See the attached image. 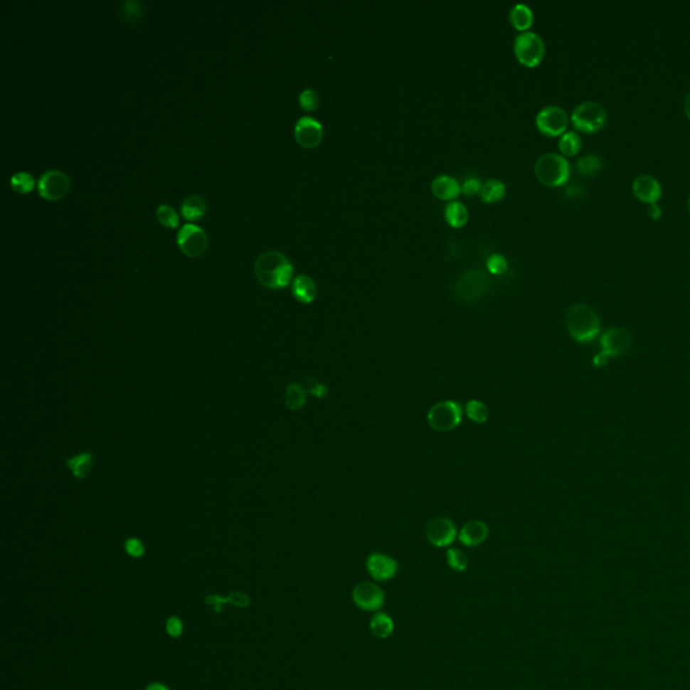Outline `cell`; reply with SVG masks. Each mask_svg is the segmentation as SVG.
<instances>
[{
  "label": "cell",
  "mask_w": 690,
  "mask_h": 690,
  "mask_svg": "<svg viewBox=\"0 0 690 690\" xmlns=\"http://www.w3.org/2000/svg\"><path fill=\"white\" fill-rule=\"evenodd\" d=\"M293 265L280 251H266L255 262L256 278L267 289H283L293 278Z\"/></svg>",
  "instance_id": "cell-1"
},
{
  "label": "cell",
  "mask_w": 690,
  "mask_h": 690,
  "mask_svg": "<svg viewBox=\"0 0 690 690\" xmlns=\"http://www.w3.org/2000/svg\"><path fill=\"white\" fill-rule=\"evenodd\" d=\"M566 328L575 341L584 344L593 341L600 334L601 321L592 307L577 304L568 310Z\"/></svg>",
  "instance_id": "cell-2"
},
{
  "label": "cell",
  "mask_w": 690,
  "mask_h": 690,
  "mask_svg": "<svg viewBox=\"0 0 690 690\" xmlns=\"http://www.w3.org/2000/svg\"><path fill=\"white\" fill-rule=\"evenodd\" d=\"M534 173L546 186H561L570 176V166L565 156L560 154L546 153L541 155L536 162Z\"/></svg>",
  "instance_id": "cell-3"
},
{
  "label": "cell",
  "mask_w": 690,
  "mask_h": 690,
  "mask_svg": "<svg viewBox=\"0 0 690 690\" xmlns=\"http://www.w3.org/2000/svg\"><path fill=\"white\" fill-rule=\"evenodd\" d=\"M488 289L489 280L483 271L467 270L455 282L453 292L461 302L473 304L482 299L487 294Z\"/></svg>",
  "instance_id": "cell-4"
},
{
  "label": "cell",
  "mask_w": 690,
  "mask_h": 690,
  "mask_svg": "<svg viewBox=\"0 0 690 690\" xmlns=\"http://www.w3.org/2000/svg\"><path fill=\"white\" fill-rule=\"evenodd\" d=\"M516 60L526 68H536L545 57V43L537 33H521L514 42Z\"/></svg>",
  "instance_id": "cell-5"
},
{
  "label": "cell",
  "mask_w": 690,
  "mask_h": 690,
  "mask_svg": "<svg viewBox=\"0 0 690 690\" xmlns=\"http://www.w3.org/2000/svg\"><path fill=\"white\" fill-rule=\"evenodd\" d=\"M607 112L599 102H584L578 104L572 114V123L578 131L596 132L604 127Z\"/></svg>",
  "instance_id": "cell-6"
},
{
  "label": "cell",
  "mask_w": 690,
  "mask_h": 690,
  "mask_svg": "<svg viewBox=\"0 0 690 690\" xmlns=\"http://www.w3.org/2000/svg\"><path fill=\"white\" fill-rule=\"evenodd\" d=\"M462 417L460 405L455 400H444L435 405L428 413V422L437 432H449L459 426Z\"/></svg>",
  "instance_id": "cell-7"
},
{
  "label": "cell",
  "mask_w": 690,
  "mask_h": 690,
  "mask_svg": "<svg viewBox=\"0 0 690 690\" xmlns=\"http://www.w3.org/2000/svg\"><path fill=\"white\" fill-rule=\"evenodd\" d=\"M569 123L568 114L561 107L549 105L542 108L536 117L538 129L548 137L563 135Z\"/></svg>",
  "instance_id": "cell-8"
},
{
  "label": "cell",
  "mask_w": 690,
  "mask_h": 690,
  "mask_svg": "<svg viewBox=\"0 0 690 690\" xmlns=\"http://www.w3.org/2000/svg\"><path fill=\"white\" fill-rule=\"evenodd\" d=\"M601 355L605 358H620L632 346V336L625 328H611L601 334Z\"/></svg>",
  "instance_id": "cell-9"
},
{
  "label": "cell",
  "mask_w": 690,
  "mask_h": 690,
  "mask_svg": "<svg viewBox=\"0 0 690 690\" xmlns=\"http://www.w3.org/2000/svg\"><path fill=\"white\" fill-rule=\"evenodd\" d=\"M70 189L69 177L60 170H48L45 171L38 181V192L41 197L57 201L64 198Z\"/></svg>",
  "instance_id": "cell-10"
},
{
  "label": "cell",
  "mask_w": 690,
  "mask_h": 690,
  "mask_svg": "<svg viewBox=\"0 0 690 690\" xmlns=\"http://www.w3.org/2000/svg\"><path fill=\"white\" fill-rule=\"evenodd\" d=\"M181 251L189 258L203 255L208 247V236L204 230L194 224H185L177 236Z\"/></svg>",
  "instance_id": "cell-11"
},
{
  "label": "cell",
  "mask_w": 690,
  "mask_h": 690,
  "mask_svg": "<svg viewBox=\"0 0 690 690\" xmlns=\"http://www.w3.org/2000/svg\"><path fill=\"white\" fill-rule=\"evenodd\" d=\"M352 600L363 611H378L384 605L386 595L383 589L371 581L359 583L352 590Z\"/></svg>",
  "instance_id": "cell-12"
},
{
  "label": "cell",
  "mask_w": 690,
  "mask_h": 690,
  "mask_svg": "<svg viewBox=\"0 0 690 690\" xmlns=\"http://www.w3.org/2000/svg\"><path fill=\"white\" fill-rule=\"evenodd\" d=\"M426 538L435 548H447L457 538V529L447 518H435L426 526Z\"/></svg>",
  "instance_id": "cell-13"
},
{
  "label": "cell",
  "mask_w": 690,
  "mask_h": 690,
  "mask_svg": "<svg viewBox=\"0 0 690 690\" xmlns=\"http://www.w3.org/2000/svg\"><path fill=\"white\" fill-rule=\"evenodd\" d=\"M294 135L298 144L305 149H314L322 141L324 131L320 122L313 117L304 116L295 123Z\"/></svg>",
  "instance_id": "cell-14"
},
{
  "label": "cell",
  "mask_w": 690,
  "mask_h": 690,
  "mask_svg": "<svg viewBox=\"0 0 690 690\" xmlns=\"http://www.w3.org/2000/svg\"><path fill=\"white\" fill-rule=\"evenodd\" d=\"M367 570L375 581H388L398 573V563L394 558L382 554V553H372L367 558Z\"/></svg>",
  "instance_id": "cell-15"
},
{
  "label": "cell",
  "mask_w": 690,
  "mask_h": 690,
  "mask_svg": "<svg viewBox=\"0 0 690 690\" xmlns=\"http://www.w3.org/2000/svg\"><path fill=\"white\" fill-rule=\"evenodd\" d=\"M632 192L640 201L655 204L662 196V186L659 181L649 174H642L632 184Z\"/></svg>",
  "instance_id": "cell-16"
},
{
  "label": "cell",
  "mask_w": 690,
  "mask_h": 690,
  "mask_svg": "<svg viewBox=\"0 0 690 690\" xmlns=\"http://www.w3.org/2000/svg\"><path fill=\"white\" fill-rule=\"evenodd\" d=\"M488 526L482 521H472L464 524L459 533V539L465 546H479L488 537Z\"/></svg>",
  "instance_id": "cell-17"
},
{
  "label": "cell",
  "mask_w": 690,
  "mask_h": 690,
  "mask_svg": "<svg viewBox=\"0 0 690 690\" xmlns=\"http://www.w3.org/2000/svg\"><path fill=\"white\" fill-rule=\"evenodd\" d=\"M432 192L437 198L444 200V201H450V200H455L460 196L461 185L453 177L442 174V176H438L437 179H433Z\"/></svg>",
  "instance_id": "cell-18"
},
{
  "label": "cell",
  "mask_w": 690,
  "mask_h": 690,
  "mask_svg": "<svg viewBox=\"0 0 690 690\" xmlns=\"http://www.w3.org/2000/svg\"><path fill=\"white\" fill-rule=\"evenodd\" d=\"M292 292L297 301L302 304H312L317 297V285L307 275H298L293 281Z\"/></svg>",
  "instance_id": "cell-19"
},
{
  "label": "cell",
  "mask_w": 690,
  "mask_h": 690,
  "mask_svg": "<svg viewBox=\"0 0 690 690\" xmlns=\"http://www.w3.org/2000/svg\"><path fill=\"white\" fill-rule=\"evenodd\" d=\"M93 464H95V459L90 452H83L66 460V467L70 469V472L73 473V476L80 480H84L88 477V474L93 468Z\"/></svg>",
  "instance_id": "cell-20"
},
{
  "label": "cell",
  "mask_w": 690,
  "mask_h": 690,
  "mask_svg": "<svg viewBox=\"0 0 690 690\" xmlns=\"http://www.w3.org/2000/svg\"><path fill=\"white\" fill-rule=\"evenodd\" d=\"M204 601L208 605L213 607L216 614L221 612L223 604H232V605L239 607V608H247L251 603L250 598L243 592H232L228 598H221L218 595H209V596L204 598Z\"/></svg>",
  "instance_id": "cell-21"
},
{
  "label": "cell",
  "mask_w": 690,
  "mask_h": 690,
  "mask_svg": "<svg viewBox=\"0 0 690 690\" xmlns=\"http://www.w3.org/2000/svg\"><path fill=\"white\" fill-rule=\"evenodd\" d=\"M394 628H396L394 620L391 619L390 615L386 614V612H378L371 617V632L379 639L390 638L391 634L394 632Z\"/></svg>",
  "instance_id": "cell-22"
},
{
  "label": "cell",
  "mask_w": 690,
  "mask_h": 690,
  "mask_svg": "<svg viewBox=\"0 0 690 690\" xmlns=\"http://www.w3.org/2000/svg\"><path fill=\"white\" fill-rule=\"evenodd\" d=\"M510 22L518 30L526 33L534 22V14L526 4H516L510 11Z\"/></svg>",
  "instance_id": "cell-23"
},
{
  "label": "cell",
  "mask_w": 690,
  "mask_h": 690,
  "mask_svg": "<svg viewBox=\"0 0 690 690\" xmlns=\"http://www.w3.org/2000/svg\"><path fill=\"white\" fill-rule=\"evenodd\" d=\"M444 215H445L447 224L452 228H462L469 220L468 209L465 208V205L459 203V201L449 203L445 208Z\"/></svg>",
  "instance_id": "cell-24"
},
{
  "label": "cell",
  "mask_w": 690,
  "mask_h": 690,
  "mask_svg": "<svg viewBox=\"0 0 690 690\" xmlns=\"http://www.w3.org/2000/svg\"><path fill=\"white\" fill-rule=\"evenodd\" d=\"M205 211H206V204H205L204 200L200 196H196V194L186 197L181 205L182 216L189 221H194V220L203 218Z\"/></svg>",
  "instance_id": "cell-25"
},
{
  "label": "cell",
  "mask_w": 690,
  "mask_h": 690,
  "mask_svg": "<svg viewBox=\"0 0 690 690\" xmlns=\"http://www.w3.org/2000/svg\"><path fill=\"white\" fill-rule=\"evenodd\" d=\"M506 192H507V188H506L503 181L488 179L486 184H483L480 197L484 203L492 204V203H498L500 200H503L504 196H506Z\"/></svg>",
  "instance_id": "cell-26"
},
{
  "label": "cell",
  "mask_w": 690,
  "mask_h": 690,
  "mask_svg": "<svg viewBox=\"0 0 690 690\" xmlns=\"http://www.w3.org/2000/svg\"><path fill=\"white\" fill-rule=\"evenodd\" d=\"M309 393H307V388L299 383H290L287 386L286 388V394H285V400H286V406L290 410H299L304 408L305 405V400H307V396Z\"/></svg>",
  "instance_id": "cell-27"
},
{
  "label": "cell",
  "mask_w": 690,
  "mask_h": 690,
  "mask_svg": "<svg viewBox=\"0 0 690 690\" xmlns=\"http://www.w3.org/2000/svg\"><path fill=\"white\" fill-rule=\"evenodd\" d=\"M558 149L563 155L573 156L581 150V138L575 131L565 132L558 142Z\"/></svg>",
  "instance_id": "cell-28"
},
{
  "label": "cell",
  "mask_w": 690,
  "mask_h": 690,
  "mask_svg": "<svg viewBox=\"0 0 690 690\" xmlns=\"http://www.w3.org/2000/svg\"><path fill=\"white\" fill-rule=\"evenodd\" d=\"M34 185H36V179L30 173L19 171L11 177V186L14 191L21 194L31 192L34 189Z\"/></svg>",
  "instance_id": "cell-29"
},
{
  "label": "cell",
  "mask_w": 690,
  "mask_h": 690,
  "mask_svg": "<svg viewBox=\"0 0 690 690\" xmlns=\"http://www.w3.org/2000/svg\"><path fill=\"white\" fill-rule=\"evenodd\" d=\"M601 169V159L598 155L587 154L583 158L577 161V170L583 176H592L596 174Z\"/></svg>",
  "instance_id": "cell-30"
},
{
  "label": "cell",
  "mask_w": 690,
  "mask_h": 690,
  "mask_svg": "<svg viewBox=\"0 0 690 690\" xmlns=\"http://www.w3.org/2000/svg\"><path fill=\"white\" fill-rule=\"evenodd\" d=\"M465 411H467V415L476 423H484L489 417V411L486 405L476 399H472L467 403Z\"/></svg>",
  "instance_id": "cell-31"
},
{
  "label": "cell",
  "mask_w": 690,
  "mask_h": 690,
  "mask_svg": "<svg viewBox=\"0 0 690 690\" xmlns=\"http://www.w3.org/2000/svg\"><path fill=\"white\" fill-rule=\"evenodd\" d=\"M156 218L162 225H165L167 228L179 227V215L170 205H159L158 209H156Z\"/></svg>",
  "instance_id": "cell-32"
},
{
  "label": "cell",
  "mask_w": 690,
  "mask_h": 690,
  "mask_svg": "<svg viewBox=\"0 0 690 690\" xmlns=\"http://www.w3.org/2000/svg\"><path fill=\"white\" fill-rule=\"evenodd\" d=\"M447 565L456 570V572H464L468 568V558L467 556L459 549H449L447 551Z\"/></svg>",
  "instance_id": "cell-33"
},
{
  "label": "cell",
  "mask_w": 690,
  "mask_h": 690,
  "mask_svg": "<svg viewBox=\"0 0 690 690\" xmlns=\"http://www.w3.org/2000/svg\"><path fill=\"white\" fill-rule=\"evenodd\" d=\"M487 269L494 275L504 274L509 269V263H507L506 256L501 255V254H494V255L489 256L488 260H487Z\"/></svg>",
  "instance_id": "cell-34"
},
{
  "label": "cell",
  "mask_w": 690,
  "mask_h": 690,
  "mask_svg": "<svg viewBox=\"0 0 690 690\" xmlns=\"http://www.w3.org/2000/svg\"><path fill=\"white\" fill-rule=\"evenodd\" d=\"M299 105L305 111H316L320 105V96L316 90H305L299 95Z\"/></svg>",
  "instance_id": "cell-35"
},
{
  "label": "cell",
  "mask_w": 690,
  "mask_h": 690,
  "mask_svg": "<svg viewBox=\"0 0 690 690\" xmlns=\"http://www.w3.org/2000/svg\"><path fill=\"white\" fill-rule=\"evenodd\" d=\"M124 549L132 558H141L144 554V545L138 538H128L124 542Z\"/></svg>",
  "instance_id": "cell-36"
},
{
  "label": "cell",
  "mask_w": 690,
  "mask_h": 690,
  "mask_svg": "<svg viewBox=\"0 0 690 690\" xmlns=\"http://www.w3.org/2000/svg\"><path fill=\"white\" fill-rule=\"evenodd\" d=\"M123 14L127 21H135L142 16V4L139 1L123 3Z\"/></svg>",
  "instance_id": "cell-37"
},
{
  "label": "cell",
  "mask_w": 690,
  "mask_h": 690,
  "mask_svg": "<svg viewBox=\"0 0 690 690\" xmlns=\"http://www.w3.org/2000/svg\"><path fill=\"white\" fill-rule=\"evenodd\" d=\"M167 634L171 638H179L184 632V623L177 616H170L166 620Z\"/></svg>",
  "instance_id": "cell-38"
},
{
  "label": "cell",
  "mask_w": 690,
  "mask_h": 690,
  "mask_svg": "<svg viewBox=\"0 0 690 690\" xmlns=\"http://www.w3.org/2000/svg\"><path fill=\"white\" fill-rule=\"evenodd\" d=\"M482 188H483V184L479 181L477 179H465L461 185V193H464L465 196H476L479 193L482 192Z\"/></svg>",
  "instance_id": "cell-39"
},
{
  "label": "cell",
  "mask_w": 690,
  "mask_h": 690,
  "mask_svg": "<svg viewBox=\"0 0 690 690\" xmlns=\"http://www.w3.org/2000/svg\"><path fill=\"white\" fill-rule=\"evenodd\" d=\"M307 393L312 394L314 398H319V399H322L325 396H328V386L327 384L320 383L317 381H314L313 383H309V388H307Z\"/></svg>",
  "instance_id": "cell-40"
},
{
  "label": "cell",
  "mask_w": 690,
  "mask_h": 690,
  "mask_svg": "<svg viewBox=\"0 0 690 690\" xmlns=\"http://www.w3.org/2000/svg\"><path fill=\"white\" fill-rule=\"evenodd\" d=\"M649 215L654 220H658V218L662 216V209L657 205V203L655 204H650V206H649Z\"/></svg>",
  "instance_id": "cell-41"
},
{
  "label": "cell",
  "mask_w": 690,
  "mask_h": 690,
  "mask_svg": "<svg viewBox=\"0 0 690 690\" xmlns=\"http://www.w3.org/2000/svg\"><path fill=\"white\" fill-rule=\"evenodd\" d=\"M146 690H170L167 688L166 685L161 684V682H154L152 685H149Z\"/></svg>",
  "instance_id": "cell-42"
},
{
  "label": "cell",
  "mask_w": 690,
  "mask_h": 690,
  "mask_svg": "<svg viewBox=\"0 0 690 690\" xmlns=\"http://www.w3.org/2000/svg\"><path fill=\"white\" fill-rule=\"evenodd\" d=\"M684 107H685V112H686V115H688V117L690 119V92L688 93V95H686V97H685Z\"/></svg>",
  "instance_id": "cell-43"
},
{
  "label": "cell",
  "mask_w": 690,
  "mask_h": 690,
  "mask_svg": "<svg viewBox=\"0 0 690 690\" xmlns=\"http://www.w3.org/2000/svg\"><path fill=\"white\" fill-rule=\"evenodd\" d=\"M688 208H689V212H690V196H689V198H688Z\"/></svg>",
  "instance_id": "cell-44"
}]
</instances>
